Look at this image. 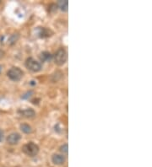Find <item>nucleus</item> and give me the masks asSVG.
Here are the masks:
<instances>
[{
	"mask_svg": "<svg viewBox=\"0 0 152 167\" xmlns=\"http://www.w3.org/2000/svg\"><path fill=\"white\" fill-rule=\"evenodd\" d=\"M22 151L28 156H36L39 152V147L33 142H30V143H25L22 147Z\"/></svg>",
	"mask_w": 152,
	"mask_h": 167,
	"instance_id": "f257e3e1",
	"label": "nucleus"
},
{
	"mask_svg": "<svg viewBox=\"0 0 152 167\" xmlns=\"http://www.w3.org/2000/svg\"><path fill=\"white\" fill-rule=\"evenodd\" d=\"M68 59L67 51L64 50V48H59L57 52L54 55V61L55 63L58 66L64 65Z\"/></svg>",
	"mask_w": 152,
	"mask_h": 167,
	"instance_id": "f03ea898",
	"label": "nucleus"
},
{
	"mask_svg": "<svg viewBox=\"0 0 152 167\" xmlns=\"http://www.w3.org/2000/svg\"><path fill=\"white\" fill-rule=\"evenodd\" d=\"M7 75H8V77L11 80H13V81H19V80H20L21 78H23L24 73L20 68L13 67V68H11L8 71Z\"/></svg>",
	"mask_w": 152,
	"mask_h": 167,
	"instance_id": "7ed1b4c3",
	"label": "nucleus"
},
{
	"mask_svg": "<svg viewBox=\"0 0 152 167\" xmlns=\"http://www.w3.org/2000/svg\"><path fill=\"white\" fill-rule=\"evenodd\" d=\"M25 67L32 72H39L41 69V65L40 63L32 58H27L25 62Z\"/></svg>",
	"mask_w": 152,
	"mask_h": 167,
	"instance_id": "20e7f679",
	"label": "nucleus"
},
{
	"mask_svg": "<svg viewBox=\"0 0 152 167\" xmlns=\"http://www.w3.org/2000/svg\"><path fill=\"white\" fill-rule=\"evenodd\" d=\"M37 35L41 38L49 37L53 35V31L46 27H38L37 29Z\"/></svg>",
	"mask_w": 152,
	"mask_h": 167,
	"instance_id": "39448f33",
	"label": "nucleus"
},
{
	"mask_svg": "<svg viewBox=\"0 0 152 167\" xmlns=\"http://www.w3.org/2000/svg\"><path fill=\"white\" fill-rule=\"evenodd\" d=\"M20 139V135L19 133H14L10 134L8 138H7V142L10 144H16V143H19V141Z\"/></svg>",
	"mask_w": 152,
	"mask_h": 167,
	"instance_id": "423d86ee",
	"label": "nucleus"
},
{
	"mask_svg": "<svg viewBox=\"0 0 152 167\" xmlns=\"http://www.w3.org/2000/svg\"><path fill=\"white\" fill-rule=\"evenodd\" d=\"M20 114L21 116L24 117H27V118H31L36 115V112H34V110L31 108H26V109H24L22 111H20Z\"/></svg>",
	"mask_w": 152,
	"mask_h": 167,
	"instance_id": "0eeeda50",
	"label": "nucleus"
},
{
	"mask_svg": "<svg viewBox=\"0 0 152 167\" xmlns=\"http://www.w3.org/2000/svg\"><path fill=\"white\" fill-rule=\"evenodd\" d=\"M52 160L55 165H63L65 161V159H64V155H61V154H53V156L52 158Z\"/></svg>",
	"mask_w": 152,
	"mask_h": 167,
	"instance_id": "6e6552de",
	"label": "nucleus"
},
{
	"mask_svg": "<svg viewBox=\"0 0 152 167\" xmlns=\"http://www.w3.org/2000/svg\"><path fill=\"white\" fill-rule=\"evenodd\" d=\"M40 58L42 62H48L53 58V55L49 51H42L40 54Z\"/></svg>",
	"mask_w": 152,
	"mask_h": 167,
	"instance_id": "1a4fd4ad",
	"label": "nucleus"
},
{
	"mask_svg": "<svg viewBox=\"0 0 152 167\" xmlns=\"http://www.w3.org/2000/svg\"><path fill=\"white\" fill-rule=\"evenodd\" d=\"M58 7L60 8L61 10L67 11L68 7V2L67 0H64V1H59V2H58Z\"/></svg>",
	"mask_w": 152,
	"mask_h": 167,
	"instance_id": "9d476101",
	"label": "nucleus"
},
{
	"mask_svg": "<svg viewBox=\"0 0 152 167\" xmlns=\"http://www.w3.org/2000/svg\"><path fill=\"white\" fill-rule=\"evenodd\" d=\"M20 129L22 130V132H24L25 133H30L32 132L31 127L28 124H21L20 125Z\"/></svg>",
	"mask_w": 152,
	"mask_h": 167,
	"instance_id": "9b49d317",
	"label": "nucleus"
},
{
	"mask_svg": "<svg viewBox=\"0 0 152 167\" xmlns=\"http://www.w3.org/2000/svg\"><path fill=\"white\" fill-rule=\"evenodd\" d=\"M61 152L63 154H68V144H64L60 148Z\"/></svg>",
	"mask_w": 152,
	"mask_h": 167,
	"instance_id": "f8f14e48",
	"label": "nucleus"
},
{
	"mask_svg": "<svg viewBox=\"0 0 152 167\" xmlns=\"http://www.w3.org/2000/svg\"><path fill=\"white\" fill-rule=\"evenodd\" d=\"M30 95H32V91H30V92L26 93L25 95H24V96H22V98H23V99H27V98H29V97H30Z\"/></svg>",
	"mask_w": 152,
	"mask_h": 167,
	"instance_id": "ddd939ff",
	"label": "nucleus"
},
{
	"mask_svg": "<svg viewBox=\"0 0 152 167\" xmlns=\"http://www.w3.org/2000/svg\"><path fill=\"white\" fill-rule=\"evenodd\" d=\"M3 139V132L0 129V142H2Z\"/></svg>",
	"mask_w": 152,
	"mask_h": 167,
	"instance_id": "4468645a",
	"label": "nucleus"
},
{
	"mask_svg": "<svg viewBox=\"0 0 152 167\" xmlns=\"http://www.w3.org/2000/svg\"><path fill=\"white\" fill-rule=\"evenodd\" d=\"M3 56H4V51H3L2 49H0V59L2 58H3Z\"/></svg>",
	"mask_w": 152,
	"mask_h": 167,
	"instance_id": "2eb2a0df",
	"label": "nucleus"
},
{
	"mask_svg": "<svg viewBox=\"0 0 152 167\" xmlns=\"http://www.w3.org/2000/svg\"><path fill=\"white\" fill-rule=\"evenodd\" d=\"M1 72H2V66L0 65V74H1Z\"/></svg>",
	"mask_w": 152,
	"mask_h": 167,
	"instance_id": "dca6fc26",
	"label": "nucleus"
}]
</instances>
